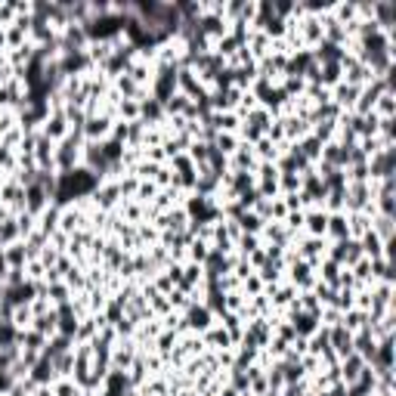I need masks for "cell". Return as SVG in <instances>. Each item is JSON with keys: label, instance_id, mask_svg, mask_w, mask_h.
<instances>
[{"label": "cell", "instance_id": "1", "mask_svg": "<svg viewBox=\"0 0 396 396\" xmlns=\"http://www.w3.org/2000/svg\"><path fill=\"white\" fill-rule=\"evenodd\" d=\"M192 325L195 328H205L208 325V309H192Z\"/></svg>", "mask_w": 396, "mask_h": 396}]
</instances>
